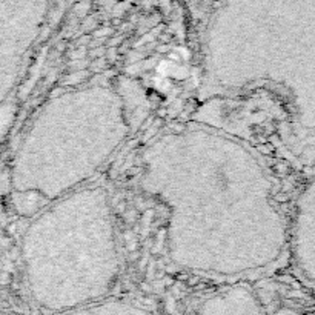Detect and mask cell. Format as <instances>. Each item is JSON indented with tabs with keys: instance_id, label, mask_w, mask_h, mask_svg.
Returning a JSON list of instances; mask_svg holds the SVG:
<instances>
[{
	"instance_id": "5",
	"label": "cell",
	"mask_w": 315,
	"mask_h": 315,
	"mask_svg": "<svg viewBox=\"0 0 315 315\" xmlns=\"http://www.w3.org/2000/svg\"><path fill=\"white\" fill-rule=\"evenodd\" d=\"M77 312H83V313H143L146 312V309L140 306H134L128 301H122V300H109V301L100 300L86 307H82Z\"/></svg>"
},
{
	"instance_id": "3",
	"label": "cell",
	"mask_w": 315,
	"mask_h": 315,
	"mask_svg": "<svg viewBox=\"0 0 315 315\" xmlns=\"http://www.w3.org/2000/svg\"><path fill=\"white\" fill-rule=\"evenodd\" d=\"M287 244L298 275L315 287V171L297 195Z\"/></svg>"
},
{
	"instance_id": "1",
	"label": "cell",
	"mask_w": 315,
	"mask_h": 315,
	"mask_svg": "<svg viewBox=\"0 0 315 315\" xmlns=\"http://www.w3.org/2000/svg\"><path fill=\"white\" fill-rule=\"evenodd\" d=\"M255 155L241 142L201 128L166 134L145 151L142 185L169 211L168 251L197 231L189 271L235 277L283 255L287 229Z\"/></svg>"
},
{
	"instance_id": "2",
	"label": "cell",
	"mask_w": 315,
	"mask_h": 315,
	"mask_svg": "<svg viewBox=\"0 0 315 315\" xmlns=\"http://www.w3.org/2000/svg\"><path fill=\"white\" fill-rule=\"evenodd\" d=\"M31 264L48 267L40 304L77 312L103 300L120 272L108 194L100 186L74 189L42 215L31 232Z\"/></svg>"
},
{
	"instance_id": "4",
	"label": "cell",
	"mask_w": 315,
	"mask_h": 315,
	"mask_svg": "<svg viewBox=\"0 0 315 315\" xmlns=\"http://www.w3.org/2000/svg\"><path fill=\"white\" fill-rule=\"evenodd\" d=\"M201 313H258L263 307L248 287H234L208 297L197 307Z\"/></svg>"
}]
</instances>
